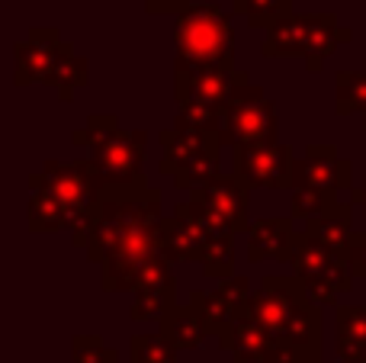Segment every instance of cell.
Listing matches in <instances>:
<instances>
[{
  "mask_svg": "<svg viewBox=\"0 0 366 363\" xmlns=\"http://www.w3.org/2000/svg\"><path fill=\"white\" fill-rule=\"evenodd\" d=\"M71 139L74 145L90 151L87 167L94 177L97 199H135L148 190L145 171H142L148 132L122 129L119 116L113 113H94Z\"/></svg>",
  "mask_w": 366,
  "mask_h": 363,
  "instance_id": "cell-2",
  "label": "cell"
},
{
  "mask_svg": "<svg viewBox=\"0 0 366 363\" xmlns=\"http://www.w3.org/2000/svg\"><path fill=\"white\" fill-rule=\"evenodd\" d=\"M148 13H158V16H180L193 6V0H142Z\"/></svg>",
  "mask_w": 366,
  "mask_h": 363,
  "instance_id": "cell-30",
  "label": "cell"
},
{
  "mask_svg": "<svg viewBox=\"0 0 366 363\" xmlns=\"http://www.w3.org/2000/svg\"><path fill=\"white\" fill-rule=\"evenodd\" d=\"M305 232H312L318 242H325L337 254H347V244L354 238V232H350V203H337L328 216L305 222Z\"/></svg>",
  "mask_w": 366,
  "mask_h": 363,
  "instance_id": "cell-20",
  "label": "cell"
},
{
  "mask_svg": "<svg viewBox=\"0 0 366 363\" xmlns=\"http://www.w3.org/2000/svg\"><path fill=\"white\" fill-rule=\"evenodd\" d=\"M354 32L337 23L335 13H292L270 26L264 36L267 58H302L312 74L325 68L337 45H347Z\"/></svg>",
  "mask_w": 366,
  "mask_h": 363,
  "instance_id": "cell-5",
  "label": "cell"
},
{
  "mask_svg": "<svg viewBox=\"0 0 366 363\" xmlns=\"http://www.w3.org/2000/svg\"><path fill=\"white\" fill-rule=\"evenodd\" d=\"M232 13L244 16L251 29H270L296 10H292V0H234Z\"/></svg>",
  "mask_w": 366,
  "mask_h": 363,
  "instance_id": "cell-24",
  "label": "cell"
},
{
  "mask_svg": "<svg viewBox=\"0 0 366 363\" xmlns=\"http://www.w3.org/2000/svg\"><path fill=\"white\" fill-rule=\"evenodd\" d=\"M350 206H360V212L366 216V177H363L360 187H354V190H350Z\"/></svg>",
  "mask_w": 366,
  "mask_h": 363,
  "instance_id": "cell-31",
  "label": "cell"
},
{
  "mask_svg": "<svg viewBox=\"0 0 366 363\" xmlns=\"http://www.w3.org/2000/svg\"><path fill=\"white\" fill-rule=\"evenodd\" d=\"M292 187L318 190L337 197V193L354 190V164L341 158L335 145H309L305 154H296L292 164Z\"/></svg>",
  "mask_w": 366,
  "mask_h": 363,
  "instance_id": "cell-12",
  "label": "cell"
},
{
  "mask_svg": "<svg viewBox=\"0 0 366 363\" xmlns=\"http://www.w3.org/2000/svg\"><path fill=\"white\" fill-rule=\"evenodd\" d=\"M219 347L225 354H232L234 363H286L283 347L247 315L219 334Z\"/></svg>",
  "mask_w": 366,
  "mask_h": 363,
  "instance_id": "cell-16",
  "label": "cell"
},
{
  "mask_svg": "<svg viewBox=\"0 0 366 363\" xmlns=\"http://www.w3.org/2000/svg\"><path fill=\"white\" fill-rule=\"evenodd\" d=\"M161 254L167 261H196L212 280L234 277V238H219L206 229L193 206L183 203L161 225Z\"/></svg>",
  "mask_w": 366,
  "mask_h": 363,
  "instance_id": "cell-6",
  "label": "cell"
},
{
  "mask_svg": "<svg viewBox=\"0 0 366 363\" xmlns=\"http://www.w3.org/2000/svg\"><path fill=\"white\" fill-rule=\"evenodd\" d=\"M251 280L247 277H232V280H222L212 289H196L189 296V306L199 312V319L206 322L209 334L219 338L228 325H234L238 319L247 315V299H251Z\"/></svg>",
  "mask_w": 366,
  "mask_h": 363,
  "instance_id": "cell-13",
  "label": "cell"
},
{
  "mask_svg": "<svg viewBox=\"0 0 366 363\" xmlns=\"http://www.w3.org/2000/svg\"><path fill=\"white\" fill-rule=\"evenodd\" d=\"M193 212L206 222L209 232L219 238H234L238 232H247V206H251V187L238 180L234 174H219L199 190L189 193Z\"/></svg>",
  "mask_w": 366,
  "mask_h": 363,
  "instance_id": "cell-9",
  "label": "cell"
},
{
  "mask_svg": "<svg viewBox=\"0 0 366 363\" xmlns=\"http://www.w3.org/2000/svg\"><path fill=\"white\" fill-rule=\"evenodd\" d=\"M337 96L335 113L337 116H366V68L363 71H341L337 74Z\"/></svg>",
  "mask_w": 366,
  "mask_h": 363,
  "instance_id": "cell-25",
  "label": "cell"
},
{
  "mask_svg": "<svg viewBox=\"0 0 366 363\" xmlns=\"http://www.w3.org/2000/svg\"><path fill=\"white\" fill-rule=\"evenodd\" d=\"M29 190L45 193L49 199H55L71 216L74 229L90 216V209H94V203H97V190H94V177H90L87 161H77V164L45 161L42 171H36L29 177Z\"/></svg>",
  "mask_w": 366,
  "mask_h": 363,
  "instance_id": "cell-10",
  "label": "cell"
},
{
  "mask_svg": "<svg viewBox=\"0 0 366 363\" xmlns=\"http://www.w3.org/2000/svg\"><path fill=\"white\" fill-rule=\"evenodd\" d=\"M177 306V293L174 283H158V287H139L132 293V322H152L164 319L171 309Z\"/></svg>",
  "mask_w": 366,
  "mask_h": 363,
  "instance_id": "cell-21",
  "label": "cell"
},
{
  "mask_svg": "<svg viewBox=\"0 0 366 363\" xmlns=\"http://www.w3.org/2000/svg\"><path fill=\"white\" fill-rule=\"evenodd\" d=\"M286 363H299V360H286ZM318 363H331V360H318Z\"/></svg>",
  "mask_w": 366,
  "mask_h": 363,
  "instance_id": "cell-32",
  "label": "cell"
},
{
  "mask_svg": "<svg viewBox=\"0 0 366 363\" xmlns=\"http://www.w3.org/2000/svg\"><path fill=\"white\" fill-rule=\"evenodd\" d=\"M337 203H341L337 197H328V193H318V190H302V187H292L290 190V206H292L290 216L292 219H305V222L328 216Z\"/></svg>",
  "mask_w": 366,
  "mask_h": 363,
  "instance_id": "cell-27",
  "label": "cell"
},
{
  "mask_svg": "<svg viewBox=\"0 0 366 363\" xmlns=\"http://www.w3.org/2000/svg\"><path fill=\"white\" fill-rule=\"evenodd\" d=\"M347 267L354 280H366V232H354L347 244Z\"/></svg>",
  "mask_w": 366,
  "mask_h": 363,
  "instance_id": "cell-29",
  "label": "cell"
},
{
  "mask_svg": "<svg viewBox=\"0 0 366 363\" xmlns=\"http://www.w3.org/2000/svg\"><path fill=\"white\" fill-rule=\"evenodd\" d=\"M129 363H177V347L164 334H132Z\"/></svg>",
  "mask_w": 366,
  "mask_h": 363,
  "instance_id": "cell-26",
  "label": "cell"
},
{
  "mask_svg": "<svg viewBox=\"0 0 366 363\" xmlns=\"http://www.w3.org/2000/svg\"><path fill=\"white\" fill-rule=\"evenodd\" d=\"M219 4H222V0H219ZM232 4H234V0H232Z\"/></svg>",
  "mask_w": 366,
  "mask_h": 363,
  "instance_id": "cell-34",
  "label": "cell"
},
{
  "mask_svg": "<svg viewBox=\"0 0 366 363\" xmlns=\"http://www.w3.org/2000/svg\"><path fill=\"white\" fill-rule=\"evenodd\" d=\"M337 341L335 351L341 363H366V306H337Z\"/></svg>",
  "mask_w": 366,
  "mask_h": 363,
  "instance_id": "cell-18",
  "label": "cell"
},
{
  "mask_svg": "<svg viewBox=\"0 0 366 363\" xmlns=\"http://www.w3.org/2000/svg\"><path fill=\"white\" fill-rule=\"evenodd\" d=\"M232 174L244 180L247 187H264V190H292V164L296 154L290 145L264 141V145L238 148L232 151Z\"/></svg>",
  "mask_w": 366,
  "mask_h": 363,
  "instance_id": "cell-11",
  "label": "cell"
},
{
  "mask_svg": "<svg viewBox=\"0 0 366 363\" xmlns=\"http://www.w3.org/2000/svg\"><path fill=\"white\" fill-rule=\"evenodd\" d=\"M87 71H90L87 58H81L71 45H64L61 58H58L55 71H51V77H49V87H55V94L61 96V100H71L81 87H87Z\"/></svg>",
  "mask_w": 366,
  "mask_h": 363,
  "instance_id": "cell-22",
  "label": "cell"
},
{
  "mask_svg": "<svg viewBox=\"0 0 366 363\" xmlns=\"http://www.w3.org/2000/svg\"><path fill=\"white\" fill-rule=\"evenodd\" d=\"M71 351H74V363H122L119 354L103 344L97 334H77L71 341Z\"/></svg>",
  "mask_w": 366,
  "mask_h": 363,
  "instance_id": "cell-28",
  "label": "cell"
},
{
  "mask_svg": "<svg viewBox=\"0 0 366 363\" xmlns=\"http://www.w3.org/2000/svg\"><path fill=\"white\" fill-rule=\"evenodd\" d=\"M161 164L158 171L174 180L177 190H199L212 177H219L222 139L219 132H189V129H167L158 135Z\"/></svg>",
  "mask_w": 366,
  "mask_h": 363,
  "instance_id": "cell-7",
  "label": "cell"
},
{
  "mask_svg": "<svg viewBox=\"0 0 366 363\" xmlns=\"http://www.w3.org/2000/svg\"><path fill=\"white\" fill-rule=\"evenodd\" d=\"M158 328H161V334L177 347V351H196V347L206 341V334H209L206 322L199 319V312H196L189 302L187 306H174L171 312L158 322Z\"/></svg>",
  "mask_w": 366,
  "mask_h": 363,
  "instance_id": "cell-19",
  "label": "cell"
},
{
  "mask_svg": "<svg viewBox=\"0 0 366 363\" xmlns=\"http://www.w3.org/2000/svg\"><path fill=\"white\" fill-rule=\"evenodd\" d=\"M247 319L257 322L286 351V360H322V306L309 299L296 277L270 274L247 299Z\"/></svg>",
  "mask_w": 366,
  "mask_h": 363,
  "instance_id": "cell-3",
  "label": "cell"
},
{
  "mask_svg": "<svg viewBox=\"0 0 366 363\" xmlns=\"http://www.w3.org/2000/svg\"><path fill=\"white\" fill-rule=\"evenodd\" d=\"M222 148H251L264 145V141H277V109H273L270 96L244 74L238 87L232 90L225 109H222V126H219Z\"/></svg>",
  "mask_w": 366,
  "mask_h": 363,
  "instance_id": "cell-8",
  "label": "cell"
},
{
  "mask_svg": "<svg viewBox=\"0 0 366 363\" xmlns=\"http://www.w3.org/2000/svg\"><path fill=\"white\" fill-rule=\"evenodd\" d=\"M363 68H366V61H363ZM363 126H366V116H363Z\"/></svg>",
  "mask_w": 366,
  "mask_h": 363,
  "instance_id": "cell-33",
  "label": "cell"
},
{
  "mask_svg": "<svg viewBox=\"0 0 366 363\" xmlns=\"http://www.w3.org/2000/svg\"><path fill=\"white\" fill-rule=\"evenodd\" d=\"M241 77H244V71H234V68H199V71L174 68V96H177V106L193 103V106L222 113Z\"/></svg>",
  "mask_w": 366,
  "mask_h": 363,
  "instance_id": "cell-14",
  "label": "cell"
},
{
  "mask_svg": "<svg viewBox=\"0 0 366 363\" xmlns=\"http://www.w3.org/2000/svg\"><path fill=\"white\" fill-rule=\"evenodd\" d=\"M64 39L58 36V29H32L26 36V42H16L13 49V58H16V71H13V81L16 87H26V84H49L51 71H55L58 58L64 51Z\"/></svg>",
  "mask_w": 366,
  "mask_h": 363,
  "instance_id": "cell-15",
  "label": "cell"
},
{
  "mask_svg": "<svg viewBox=\"0 0 366 363\" xmlns=\"http://www.w3.org/2000/svg\"><path fill=\"white\" fill-rule=\"evenodd\" d=\"M232 16L234 13H228L219 0H199L187 13H180L174 29V45H177L174 68H234Z\"/></svg>",
  "mask_w": 366,
  "mask_h": 363,
  "instance_id": "cell-4",
  "label": "cell"
},
{
  "mask_svg": "<svg viewBox=\"0 0 366 363\" xmlns=\"http://www.w3.org/2000/svg\"><path fill=\"white\" fill-rule=\"evenodd\" d=\"M296 242H299V232L292 225V216L257 219L247 229V261L251 264H267V261L290 264Z\"/></svg>",
  "mask_w": 366,
  "mask_h": 363,
  "instance_id": "cell-17",
  "label": "cell"
},
{
  "mask_svg": "<svg viewBox=\"0 0 366 363\" xmlns=\"http://www.w3.org/2000/svg\"><path fill=\"white\" fill-rule=\"evenodd\" d=\"M26 216H29V229L36 232V235H49V232L55 235V232H61V229H74L68 212H64L55 199H49L45 193H36V190H29Z\"/></svg>",
  "mask_w": 366,
  "mask_h": 363,
  "instance_id": "cell-23",
  "label": "cell"
},
{
  "mask_svg": "<svg viewBox=\"0 0 366 363\" xmlns=\"http://www.w3.org/2000/svg\"><path fill=\"white\" fill-rule=\"evenodd\" d=\"M161 193L148 187L135 199H97L90 216L74 229V244L100 264L107 293H135L142 270L161 257Z\"/></svg>",
  "mask_w": 366,
  "mask_h": 363,
  "instance_id": "cell-1",
  "label": "cell"
}]
</instances>
